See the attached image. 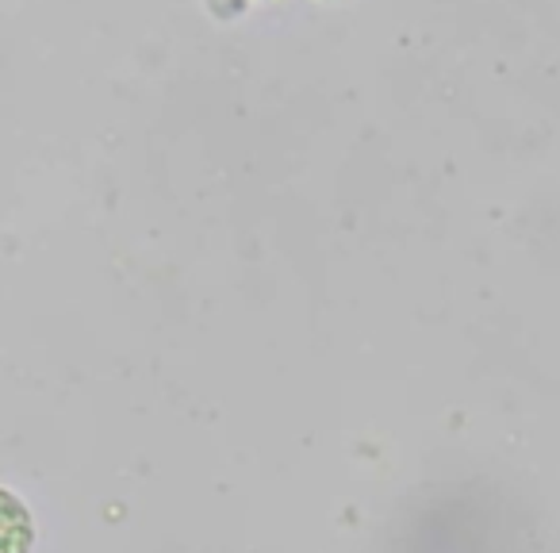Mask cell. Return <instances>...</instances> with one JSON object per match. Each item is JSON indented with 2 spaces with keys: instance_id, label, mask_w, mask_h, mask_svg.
<instances>
[{
  "instance_id": "1",
  "label": "cell",
  "mask_w": 560,
  "mask_h": 553,
  "mask_svg": "<svg viewBox=\"0 0 560 553\" xmlns=\"http://www.w3.org/2000/svg\"><path fill=\"white\" fill-rule=\"evenodd\" d=\"M27 545H32V519L9 492H0V553H27Z\"/></svg>"
}]
</instances>
